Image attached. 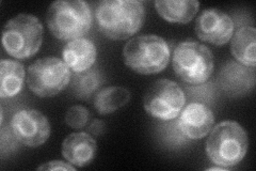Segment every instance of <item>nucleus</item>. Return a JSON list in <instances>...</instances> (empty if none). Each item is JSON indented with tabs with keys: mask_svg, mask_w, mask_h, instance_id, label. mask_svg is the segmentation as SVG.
I'll return each mask as SVG.
<instances>
[{
	"mask_svg": "<svg viewBox=\"0 0 256 171\" xmlns=\"http://www.w3.org/2000/svg\"><path fill=\"white\" fill-rule=\"evenodd\" d=\"M144 16V6L139 0H105L95 10L98 29L111 40H126L137 34Z\"/></svg>",
	"mask_w": 256,
	"mask_h": 171,
	"instance_id": "1",
	"label": "nucleus"
},
{
	"mask_svg": "<svg viewBox=\"0 0 256 171\" xmlns=\"http://www.w3.org/2000/svg\"><path fill=\"white\" fill-rule=\"evenodd\" d=\"M206 153L214 165L232 168L242 161L248 151L249 139L244 128L235 121H223L210 132Z\"/></svg>",
	"mask_w": 256,
	"mask_h": 171,
	"instance_id": "2",
	"label": "nucleus"
},
{
	"mask_svg": "<svg viewBox=\"0 0 256 171\" xmlns=\"http://www.w3.org/2000/svg\"><path fill=\"white\" fill-rule=\"evenodd\" d=\"M46 23L56 38L70 42L89 32L92 26L91 8L82 0H58L48 8Z\"/></svg>",
	"mask_w": 256,
	"mask_h": 171,
	"instance_id": "3",
	"label": "nucleus"
},
{
	"mask_svg": "<svg viewBox=\"0 0 256 171\" xmlns=\"http://www.w3.org/2000/svg\"><path fill=\"white\" fill-rule=\"evenodd\" d=\"M170 57L171 51L166 41L154 35L134 37L123 50L126 66L142 75L162 72L169 64Z\"/></svg>",
	"mask_w": 256,
	"mask_h": 171,
	"instance_id": "4",
	"label": "nucleus"
},
{
	"mask_svg": "<svg viewBox=\"0 0 256 171\" xmlns=\"http://www.w3.org/2000/svg\"><path fill=\"white\" fill-rule=\"evenodd\" d=\"M44 28L36 16L22 13L6 22L2 30V46L15 59L34 57L42 46Z\"/></svg>",
	"mask_w": 256,
	"mask_h": 171,
	"instance_id": "5",
	"label": "nucleus"
},
{
	"mask_svg": "<svg viewBox=\"0 0 256 171\" xmlns=\"http://www.w3.org/2000/svg\"><path fill=\"white\" fill-rule=\"evenodd\" d=\"M172 66L184 83L202 85L210 79L214 69V56L207 46L196 41H184L175 47Z\"/></svg>",
	"mask_w": 256,
	"mask_h": 171,
	"instance_id": "6",
	"label": "nucleus"
},
{
	"mask_svg": "<svg viewBox=\"0 0 256 171\" xmlns=\"http://www.w3.org/2000/svg\"><path fill=\"white\" fill-rule=\"evenodd\" d=\"M70 81V70L56 57H46L31 64L27 72V85L38 97L59 94Z\"/></svg>",
	"mask_w": 256,
	"mask_h": 171,
	"instance_id": "7",
	"label": "nucleus"
},
{
	"mask_svg": "<svg viewBox=\"0 0 256 171\" xmlns=\"http://www.w3.org/2000/svg\"><path fill=\"white\" fill-rule=\"evenodd\" d=\"M186 103L180 86L170 79H159L144 95L143 106L150 117L162 121H171L180 116Z\"/></svg>",
	"mask_w": 256,
	"mask_h": 171,
	"instance_id": "8",
	"label": "nucleus"
},
{
	"mask_svg": "<svg viewBox=\"0 0 256 171\" xmlns=\"http://www.w3.org/2000/svg\"><path fill=\"white\" fill-rule=\"evenodd\" d=\"M11 131L15 139L29 148H38L50 136V124L47 118L36 109H22L11 120Z\"/></svg>",
	"mask_w": 256,
	"mask_h": 171,
	"instance_id": "9",
	"label": "nucleus"
},
{
	"mask_svg": "<svg viewBox=\"0 0 256 171\" xmlns=\"http://www.w3.org/2000/svg\"><path fill=\"white\" fill-rule=\"evenodd\" d=\"M234 28L230 16L218 9L204 10L196 22L198 39L218 46L226 44L233 38Z\"/></svg>",
	"mask_w": 256,
	"mask_h": 171,
	"instance_id": "10",
	"label": "nucleus"
},
{
	"mask_svg": "<svg viewBox=\"0 0 256 171\" xmlns=\"http://www.w3.org/2000/svg\"><path fill=\"white\" fill-rule=\"evenodd\" d=\"M214 116L205 104L194 102L184 107L176 122L180 133L188 139H202L210 134Z\"/></svg>",
	"mask_w": 256,
	"mask_h": 171,
	"instance_id": "11",
	"label": "nucleus"
},
{
	"mask_svg": "<svg viewBox=\"0 0 256 171\" xmlns=\"http://www.w3.org/2000/svg\"><path fill=\"white\" fill-rule=\"evenodd\" d=\"M96 140L92 135L84 132L70 134L62 143L63 157L75 167L91 164L96 155Z\"/></svg>",
	"mask_w": 256,
	"mask_h": 171,
	"instance_id": "12",
	"label": "nucleus"
},
{
	"mask_svg": "<svg viewBox=\"0 0 256 171\" xmlns=\"http://www.w3.org/2000/svg\"><path fill=\"white\" fill-rule=\"evenodd\" d=\"M219 84L230 95H244L254 88V69L244 67L240 63L228 62L220 72Z\"/></svg>",
	"mask_w": 256,
	"mask_h": 171,
	"instance_id": "13",
	"label": "nucleus"
},
{
	"mask_svg": "<svg viewBox=\"0 0 256 171\" xmlns=\"http://www.w3.org/2000/svg\"><path fill=\"white\" fill-rule=\"evenodd\" d=\"M63 60L70 71L82 73L90 70L95 63L98 50L91 40L80 38L70 42L63 48Z\"/></svg>",
	"mask_w": 256,
	"mask_h": 171,
	"instance_id": "14",
	"label": "nucleus"
},
{
	"mask_svg": "<svg viewBox=\"0 0 256 171\" xmlns=\"http://www.w3.org/2000/svg\"><path fill=\"white\" fill-rule=\"evenodd\" d=\"M230 51L238 63L255 69L256 66V30L254 27L244 26L233 35Z\"/></svg>",
	"mask_w": 256,
	"mask_h": 171,
	"instance_id": "15",
	"label": "nucleus"
},
{
	"mask_svg": "<svg viewBox=\"0 0 256 171\" xmlns=\"http://www.w3.org/2000/svg\"><path fill=\"white\" fill-rule=\"evenodd\" d=\"M155 8L164 20L170 23L187 24L198 13L200 3L196 0H157Z\"/></svg>",
	"mask_w": 256,
	"mask_h": 171,
	"instance_id": "16",
	"label": "nucleus"
},
{
	"mask_svg": "<svg viewBox=\"0 0 256 171\" xmlns=\"http://www.w3.org/2000/svg\"><path fill=\"white\" fill-rule=\"evenodd\" d=\"M25 81V69L16 60L2 59L0 62V97L18 95Z\"/></svg>",
	"mask_w": 256,
	"mask_h": 171,
	"instance_id": "17",
	"label": "nucleus"
},
{
	"mask_svg": "<svg viewBox=\"0 0 256 171\" xmlns=\"http://www.w3.org/2000/svg\"><path fill=\"white\" fill-rule=\"evenodd\" d=\"M130 94L123 87H108L102 89L94 99V107L100 115H109L130 102Z\"/></svg>",
	"mask_w": 256,
	"mask_h": 171,
	"instance_id": "18",
	"label": "nucleus"
},
{
	"mask_svg": "<svg viewBox=\"0 0 256 171\" xmlns=\"http://www.w3.org/2000/svg\"><path fill=\"white\" fill-rule=\"evenodd\" d=\"M102 83V75L98 69H90L82 73H75L73 80H72V92L78 99L88 100L98 91Z\"/></svg>",
	"mask_w": 256,
	"mask_h": 171,
	"instance_id": "19",
	"label": "nucleus"
},
{
	"mask_svg": "<svg viewBox=\"0 0 256 171\" xmlns=\"http://www.w3.org/2000/svg\"><path fill=\"white\" fill-rule=\"evenodd\" d=\"M89 110L82 105L72 106L66 115V124L74 129L84 128L88 124V122H89Z\"/></svg>",
	"mask_w": 256,
	"mask_h": 171,
	"instance_id": "20",
	"label": "nucleus"
},
{
	"mask_svg": "<svg viewBox=\"0 0 256 171\" xmlns=\"http://www.w3.org/2000/svg\"><path fill=\"white\" fill-rule=\"evenodd\" d=\"M38 170H75V166L70 165L68 161H62V160H52L45 162L44 165L40 166Z\"/></svg>",
	"mask_w": 256,
	"mask_h": 171,
	"instance_id": "21",
	"label": "nucleus"
},
{
	"mask_svg": "<svg viewBox=\"0 0 256 171\" xmlns=\"http://www.w3.org/2000/svg\"><path fill=\"white\" fill-rule=\"evenodd\" d=\"M104 131H105V124H104V122L98 119L94 120L89 126V132L93 136H100L104 133Z\"/></svg>",
	"mask_w": 256,
	"mask_h": 171,
	"instance_id": "22",
	"label": "nucleus"
}]
</instances>
